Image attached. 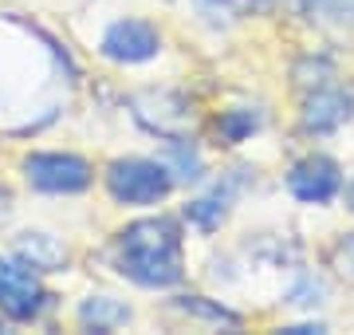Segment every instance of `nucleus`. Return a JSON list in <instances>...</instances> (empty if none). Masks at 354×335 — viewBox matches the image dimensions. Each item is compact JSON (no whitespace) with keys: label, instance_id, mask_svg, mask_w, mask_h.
Segmentation results:
<instances>
[{"label":"nucleus","instance_id":"12","mask_svg":"<svg viewBox=\"0 0 354 335\" xmlns=\"http://www.w3.org/2000/svg\"><path fill=\"white\" fill-rule=\"evenodd\" d=\"M177 308L185 311V316H205V320L228 323V327H236V323H241V316H232L228 308H213V304H205L201 296H181V300H177Z\"/></svg>","mask_w":354,"mask_h":335},{"label":"nucleus","instance_id":"6","mask_svg":"<svg viewBox=\"0 0 354 335\" xmlns=\"http://www.w3.org/2000/svg\"><path fill=\"white\" fill-rule=\"evenodd\" d=\"M158 52H162V36L146 20H118L102 36V55L114 64H146Z\"/></svg>","mask_w":354,"mask_h":335},{"label":"nucleus","instance_id":"4","mask_svg":"<svg viewBox=\"0 0 354 335\" xmlns=\"http://www.w3.org/2000/svg\"><path fill=\"white\" fill-rule=\"evenodd\" d=\"M24 174L44 194H83L95 178L79 154H32L24 158Z\"/></svg>","mask_w":354,"mask_h":335},{"label":"nucleus","instance_id":"10","mask_svg":"<svg viewBox=\"0 0 354 335\" xmlns=\"http://www.w3.org/2000/svg\"><path fill=\"white\" fill-rule=\"evenodd\" d=\"M260 127V115L256 111H248V107H236V111H225V115L216 118V134L228 142V146H236V142H244L252 130Z\"/></svg>","mask_w":354,"mask_h":335},{"label":"nucleus","instance_id":"7","mask_svg":"<svg viewBox=\"0 0 354 335\" xmlns=\"http://www.w3.org/2000/svg\"><path fill=\"white\" fill-rule=\"evenodd\" d=\"M351 118V95L339 87H319L304 103V130L311 134H330Z\"/></svg>","mask_w":354,"mask_h":335},{"label":"nucleus","instance_id":"3","mask_svg":"<svg viewBox=\"0 0 354 335\" xmlns=\"http://www.w3.org/2000/svg\"><path fill=\"white\" fill-rule=\"evenodd\" d=\"M44 304H48V292L36 269L24 260H0V311L12 320H36Z\"/></svg>","mask_w":354,"mask_h":335},{"label":"nucleus","instance_id":"2","mask_svg":"<svg viewBox=\"0 0 354 335\" xmlns=\"http://www.w3.org/2000/svg\"><path fill=\"white\" fill-rule=\"evenodd\" d=\"M106 190L122 206H153L174 190V178H169V166H162V162L127 158L106 170Z\"/></svg>","mask_w":354,"mask_h":335},{"label":"nucleus","instance_id":"15","mask_svg":"<svg viewBox=\"0 0 354 335\" xmlns=\"http://www.w3.org/2000/svg\"><path fill=\"white\" fill-rule=\"evenodd\" d=\"M315 16H354V0H307Z\"/></svg>","mask_w":354,"mask_h":335},{"label":"nucleus","instance_id":"8","mask_svg":"<svg viewBox=\"0 0 354 335\" xmlns=\"http://www.w3.org/2000/svg\"><path fill=\"white\" fill-rule=\"evenodd\" d=\"M16 253H20V260L32 264L36 272H51L67 260V248L59 245L55 237H48V233H24V237L16 241Z\"/></svg>","mask_w":354,"mask_h":335},{"label":"nucleus","instance_id":"9","mask_svg":"<svg viewBox=\"0 0 354 335\" xmlns=\"http://www.w3.org/2000/svg\"><path fill=\"white\" fill-rule=\"evenodd\" d=\"M79 320L87 323V327H95V332H111V327L130 320V308L118 304V300H111V296H91L87 304L79 308Z\"/></svg>","mask_w":354,"mask_h":335},{"label":"nucleus","instance_id":"13","mask_svg":"<svg viewBox=\"0 0 354 335\" xmlns=\"http://www.w3.org/2000/svg\"><path fill=\"white\" fill-rule=\"evenodd\" d=\"M330 269H335L339 280L354 284V233H346L330 245Z\"/></svg>","mask_w":354,"mask_h":335},{"label":"nucleus","instance_id":"1","mask_svg":"<svg viewBox=\"0 0 354 335\" xmlns=\"http://www.w3.org/2000/svg\"><path fill=\"white\" fill-rule=\"evenodd\" d=\"M118 269L142 288H174L185 276L181 229L169 217H142L118 233Z\"/></svg>","mask_w":354,"mask_h":335},{"label":"nucleus","instance_id":"14","mask_svg":"<svg viewBox=\"0 0 354 335\" xmlns=\"http://www.w3.org/2000/svg\"><path fill=\"white\" fill-rule=\"evenodd\" d=\"M185 217L197 221V225L209 233V229H216V225L225 221V206H216V201H193V206L185 209Z\"/></svg>","mask_w":354,"mask_h":335},{"label":"nucleus","instance_id":"11","mask_svg":"<svg viewBox=\"0 0 354 335\" xmlns=\"http://www.w3.org/2000/svg\"><path fill=\"white\" fill-rule=\"evenodd\" d=\"M205 16L213 20H241V16H252L256 8H272V0H201Z\"/></svg>","mask_w":354,"mask_h":335},{"label":"nucleus","instance_id":"16","mask_svg":"<svg viewBox=\"0 0 354 335\" xmlns=\"http://www.w3.org/2000/svg\"><path fill=\"white\" fill-rule=\"evenodd\" d=\"M8 201H12V197H8V190H4V185H0V217H4V209H8Z\"/></svg>","mask_w":354,"mask_h":335},{"label":"nucleus","instance_id":"5","mask_svg":"<svg viewBox=\"0 0 354 335\" xmlns=\"http://www.w3.org/2000/svg\"><path fill=\"white\" fill-rule=\"evenodd\" d=\"M288 190L299 201L307 206H323L342 190V170L335 158L327 154H311V158H299L295 166L288 170Z\"/></svg>","mask_w":354,"mask_h":335},{"label":"nucleus","instance_id":"17","mask_svg":"<svg viewBox=\"0 0 354 335\" xmlns=\"http://www.w3.org/2000/svg\"><path fill=\"white\" fill-rule=\"evenodd\" d=\"M346 209H354V178H351V185H346Z\"/></svg>","mask_w":354,"mask_h":335}]
</instances>
